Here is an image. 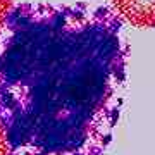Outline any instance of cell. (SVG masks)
Returning <instances> with one entry per match:
<instances>
[{
	"label": "cell",
	"mask_w": 155,
	"mask_h": 155,
	"mask_svg": "<svg viewBox=\"0 0 155 155\" xmlns=\"http://www.w3.org/2000/svg\"><path fill=\"white\" fill-rule=\"evenodd\" d=\"M0 155H11V148H9V141H7L5 131L0 124Z\"/></svg>",
	"instance_id": "4"
},
{
	"label": "cell",
	"mask_w": 155,
	"mask_h": 155,
	"mask_svg": "<svg viewBox=\"0 0 155 155\" xmlns=\"http://www.w3.org/2000/svg\"><path fill=\"white\" fill-rule=\"evenodd\" d=\"M122 19L105 5L21 4L0 26V124L11 155H104L126 83Z\"/></svg>",
	"instance_id": "1"
},
{
	"label": "cell",
	"mask_w": 155,
	"mask_h": 155,
	"mask_svg": "<svg viewBox=\"0 0 155 155\" xmlns=\"http://www.w3.org/2000/svg\"><path fill=\"white\" fill-rule=\"evenodd\" d=\"M12 4H14V0H0V26L5 22V19L11 14Z\"/></svg>",
	"instance_id": "3"
},
{
	"label": "cell",
	"mask_w": 155,
	"mask_h": 155,
	"mask_svg": "<svg viewBox=\"0 0 155 155\" xmlns=\"http://www.w3.org/2000/svg\"><path fill=\"white\" fill-rule=\"evenodd\" d=\"M112 5L134 28H155V0H112Z\"/></svg>",
	"instance_id": "2"
}]
</instances>
